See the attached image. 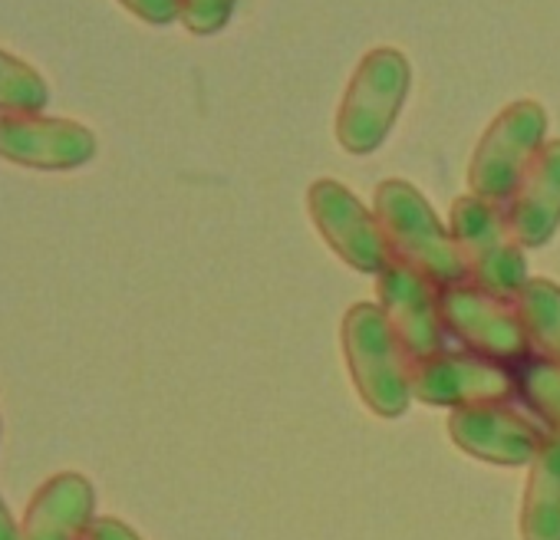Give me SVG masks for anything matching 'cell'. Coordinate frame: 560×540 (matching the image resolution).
I'll return each instance as SVG.
<instances>
[{"mask_svg":"<svg viewBox=\"0 0 560 540\" xmlns=\"http://www.w3.org/2000/svg\"><path fill=\"white\" fill-rule=\"evenodd\" d=\"M376 221L389 247V260L416 270L439 291L468 281L452 231L409 181L389 178L376 188Z\"/></svg>","mask_w":560,"mask_h":540,"instance_id":"cell-1","label":"cell"},{"mask_svg":"<svg viewBox=\"0 0 560 540\" xmlns=\"http://www.w3.org/2000/svg\"><path fill=\"white\" fill-rule=\"evenodd\" d=\"M343 360L350 366L353 386L370 412L383 419H399L409 409V356L393 337L383 310L376 304H357L343 317Z\"/></svg>","mask_w":560,"mask_h":540,"instance_id":"cell-2","label":"cell"},{"mask_svg":"<svg viewBox=\"0 0 560 540\" xmlns=\"http://www.w3.org/2000/svg\"><path fill=\"white\" fill-rule=\"evenodd\" d=\"M448 231L465 263L468 284L514 304L524 284L530 281V274H527L524 247L511 234L504 211L485 198L465 195L452 204Z\"/></svg>","mask_w":560,"mask_h":540,"instance_id":"cell-3","label":"cell"},{"mask_svg":"<svg viewBox=\"0 0 560 540\" xmlns=\"http://www.w3.org/2000/svg\"><path fill=\"white\" fill-rule=\"evenodd\" d=\"M409 90V67L396 50H373L343 96L337 116V139L347 152L366 155L389 136Z\"/></svg>","mask_w":560,"mask_h":540,"instance_id":"cell-4","label":"cell"},{"mask_svg":"<svg viewBox=\"0 0 560 540\" xmlns=\"http://www.w3.org/2000/svg\"><path fill=\"white\" fill-rule=\"evenodd\" d=\"M544 109L530 99L508 106L485 132V139L475 149L471 168H468V185L475 198H485L491 204H504L521 181L527 162L537 155L544 145Z\"/></svg>","mask_w":560,"mask_h":540,"instance_id":"cell-5","label":"cell"},{"mask_svg":"<svg viewBox=\"0 0 560 540\" xmlns=\"http://www.w3.org/2000/svg\"><path fill=\"white\" fill-rule=\"evenodd\" d=\"M409 389L412 399L425 406L462 409L478 402H508L517 392V379L514 366L498 360L462 350H439L409 363Z\"/></svg>","mask_w":560,"mask_h":540,"instance_id":"cell-6","label":"cell"},{"mask_svg":"<svg viewBox=\"0 0 560 540\" xmlns=\"http://www.w3.org/2000/svg\"><path fill=\"white\" fill-rule=\"evenodd\" d=\"M439 314L452 337L465 343L468 353L517 366L530 356L524 327L511 301H501L475 284H455L439 291Z\"/></svg>","mask_w":560,"mask_h":540,"instance_id":"cell-7","label":"cell"},{"mask_svg":"<svg viewBox=\"0 0 560 540\" xmlns=\"http://www.w3.org/2000/svg\"><path fill=\"white\" fill-rule=\"evenodd\" d=\"M307 204L320 237L340 260L357 267L360 274H383L389 263V247L383 240L380 221L350 188L330 178L314 181Z\"/></svg>","mask_w":560,"mask_h":540,"instance_id":"cell-8","label":"cell"},{"mask_svg":"<svg viewBox=\"0 0 560 540\" xmlns=\"http://www.w3.org/2000/svg\"><path fill=\"white\" fill-rule=\"evenodd\" d=\"M376 291H380V310L393 330V337L399 340L402 353L412 360H425L442 347L445 337V324L439 314V287L429 284L425 278H419L416 270L402 267L399 260H389L386 270L376 278Z\"/></svg>","mask_w":560,"mask_h":540,"instance_id":"cell-9","label":"cell"},{"mask_svg":"<svg viewBox=\"0 0 560 540\" xmlns=\"http://www.w3.org/2000/svg\"><path fill=\"white\" fill-rule=\"evenodd\" d=\"M547 432L514 412L504 402H478L452 409L448 415V438L471 458L488 465H530Z\"/></svg>","mask_w":560,"mask_h":540,"instance_id":"cell-10","label":"cell"},{"mask_svg":"<svg viewBox=\"0 0 560 540\" xmlns=\"http://www.w3.org/2000/svg\"><path fill=\"white\" fill-rule=\"evenodd\" d=\"M521 247H544L560 227V139L544 142L501 204Z\"/></svg>","mask_w":560,"mask_h":540,"instance_id":"cell-11","label":"cell"},{"mask_svg":"<svg viewBox=\"0 0 560 540\" xmlns=\"http://www.w3.org/2000/svg\"><path fill=\"white\" fill-rule=\"evenodd\" d=\"M96 142L77 122L0 119V155L37 168H73L93 155Z\"/></svg>","mask_w":560,"mask_h":540,"instance_id":"cell-12","label":"cell"},{"mask_svg":"<svg viewBox=\"0 0 560 540\" xmlns=\"http://www.w3.org/2000/svg\"><path fill=\"white\" fill-rule=\"evenodd\" d=\"M93 488L80 474H57L31 501L21 540H80L93 524Z\"/></svg>","mask_w":560,"mask_h":540,"instance_id":"cell-13","label":"cell"},{"mask_svg":"<svg viewBox=\"0 0 560 540\" xmlns=\"http://www.w3.org/2000/svg\"><path fill=\"white\" fill-rule=\"evenodd\" d=\"M521 540H560V435L547 432L527 465Z\"/></svg>","mask_w":560,"mask_h":540,"instance_id":"cell-14","label":"cell"},{"mask_svg":"<svg viewBox=\"0 0 560 540\" xmlns=\"http://www.w3.org/2000/svg\"><path fill=\"white\" fill-rule=\"evenodd\" d=\"M517 320L524 327L527 347L534 356L560 363V287L540 278H530L514 301Z\"/></svg>","mask_w":560,"mask_h":540,"instance_id":"cell-15","label":"cell"},{"mask_svg":"<svg viewBox=\"0 0 560 540\" xmlns=\"http://www.w3.org/2000/svg\"><path fill=\"white\" fill-rule=\"evenodd\" d=\"M517 392L534 409V415L560 435V363L544 356H527L514 366Z\"/></svg>","mask_w":560,"mask_h":540,"instance_id":"cell-16","label":"cell"},{"mask_svg":"<svg viewBox=\"0 0 560 540\" xmlns=\"http://www.w3.org/2000/svg\"><path fill=\"white\" fill-rule=\"evenodd\" d=\"M44 83L18 60L0 54V106L8 109H37L44 103Z\"/></svg>","mask_w":560,"mask_h":540,"instance_id":"cell-17","label":"cell"},{"mask_svg":"<svg viewBox=\"0 0 560 540\" xmlns=\"http://www.w3.org/2000/svg\"><path fill=\"white\" fill-rule=\"evenodd\" d=\"M234 8V0H182V17L191 31L211 34L218 31Z\"/></svg>","mask_w":560,"mask_h":540,"instance_id":"cell-18","label":"cell"},{"mask_svg":"<svg viewBox=\"0 0 560 540\" xmlns=\"http://www.w3.org/2000/svg\"><path fill=\"white\" fill-rule=\"evenodd\" d=\"M126 4L152 24H165L182 14V0H126Z\"/></svg>","mask_w":560,"mask_h":540,"instance_id":"cell-19","label":"cell"},{"mask_svg":"<svg viewBox=\"0 0 560 540\" xmlns=\"http://www.w3.org/2000/svg\"><path fill=\"white\" fill-rule=\"evenodd\" d=\"M83 540H139V537H136V530H129L126 524L103 517V520H93V524L86 527Z\"/></svg>","mask_w":560,"mask_h":540,"instance_id":"cell-20","label":"cell"},{"mask_svg":"<svg viewBox=\"0 0 560 540\" xmlns=\"http://www.w3.org/2000/svg\"><path fill=\"white\" fill-rule=\"evenodd\" d=\"M0 540H21V533H18V527H14L11 514L4 510V504H0Z\"/></svg>","mask_w":560,"mask_h":540,"instance_id":"cell-21","label":"cell"}]
</instances>
